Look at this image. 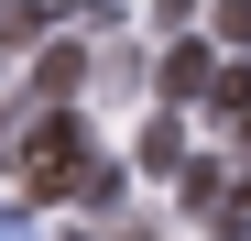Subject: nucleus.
Listing matches in <instances>:
<instances>
[{
	"mask_svg": "<svg viewBox=\"0 0 251 241\" xmlns=\"http://www.w3.org/2000/svg\"><path fill=\"white\" fill-rule=\"evenodd\" d=\"M76 77H88V44H55L44 66H33V88H44V99H66V88H76Z\"/></svg>",
	"mask_w": 251,
	"mask_h": 241,
	"instance_id": "obj_3",
	"label": "nucleus"
},
{
	"mask_svg": "<svg viewBox=\"0 0 251 241\" xmlns=\"http://www.w3.org/2000/svg\"><path fill=\"white\" fill-rule=\"evenodd\" d=\"M207 99H219V120H240V132H251V66H229L219 88H207Z\"/></svg>",
	"mask_w": 251,
	"mask_h": 241,
	"instance_id": "obj_5",
	"label": "nucleus"
},
{
	"mask_svg": "<svg viewBox=\"0 0 251 241\" xmlns=\"http://www.w3.org/2000/svg\"><path fill=\"white\" fill-rule=\"evenodd\" d=\"M66 241H88V230H66Z\"/></svg>",
	"mask_w": 251,
	"mask_h": 241,
	"instance_id": "obj_9",
	"label": "nucleus"
},
{
	"mask_svg": "<svg viewBox=\"0 0 251 241\" xmlns=\"http://www.w3.org/2000/svg\"><path fill=\"white\" fill-rule=\"evenodd\" d=\"M197 88H219V66H207V44H175L164 55V99H197Z\"/></svg>",
	"mask_w": 251,
	"mask_h": 241,
	"instance_id": "obj_2",
	"label": "nucleus"
},
{
	"mask_svg": "<svg viewBox=\"0 0 251 241\" xmlns=\"http://www.w3.org/2000/svg\"><path fill=\"white\" fill-rule=\"evenodd\" d=\"M0 22H11V11H0Z\"/></svg>",
	"mask_w": 251,
	"mask_h": 241,
	"instance_id": "obj_10",
	"label": "nucleus"
},
{
	"mask_svg": "<svg viewBox=\"0 0 251 241\" xmlns=\"http://www.w3.org/2000/svg\"><path fill=\"white\" fill-rule=\"evenodd\" d=\"M219 33H229V44H251V0H219Z\"/></svg>",
	"mask_w": 251,
	"mask_h": 241,
	"instance_id": "obj_6",
	"label": "nucleus"
},
{
	"mask_svg": "<svg viewBox=\"0 0 251 241\" xmlns=\"http://www.w3.org/2000/svg\"><path fill=\"white\" fill-rule=\"evenodd\" d=\"M33 22H44V11H22V0H11V22H0V55H11L22 33H33Z\"/></svg>",
	"mask_w": 251,
	"mask_h": 241,
	"instance_id": "obj_7",
	"label": "nucleus"
},
{
	"mask_svg": "<svg viewBox=\"0 0 251 241\" xmlns=\"http://www.w3.org/2000/svg\"><path fill=\"white\" fill-rule=\"evenodd\" d=\"M11 197H76V209H109L120 197V165L76 132L66 110H44V120H22V143H11Z\"/></svg>",
	"mask_w": 251,
	"mask_h": 241,
	"instance_id": "obj_1",
	"label": "nucleus"
},
{
	"mask_svg": "<svg viewBox=\"0 0 251 241\" xmlns=\"http://www.w3.org/2000/svg\"><path fill=\"white\" fill-rule=\"evenodd\" d=\"M0 241H33V219H22V209H11V197H0Z\"/></svg>",
	"mask_w": 251,
	"mask_h": 241,
	"instance_id": "obj_8",
	"label": "nucleus"
},
{
	"mask_svg": "<svg viewBox=\"0 0 251 241\" xmlns=\"http://www.w3.org/2000/svg\"><path fill=\"white\" fill-rule=\"evenodd\" d=\"M142 165H153V176H186V132H175V120H153V132H142Z\"/></svg>",
	"mask_w": 251,
	"mask_h": 241,
	"instance_id": "obj_4",
	"label": "nucleus"
},
{
	"mask_svg": "<svg viewBox=\"0 0 251 241\" xmlns=\"http://www.w3.org/2000/svg\"><path fill=\"white\" fill-rule=\"evenodd\" d=\"M240 143H251V132H240Z\"/></svg>",
	"mask_w": 251,
	"mask_h": 241,
	"instance_id": "obj_11",
	"label": "nucleus"
}]
</instances>
